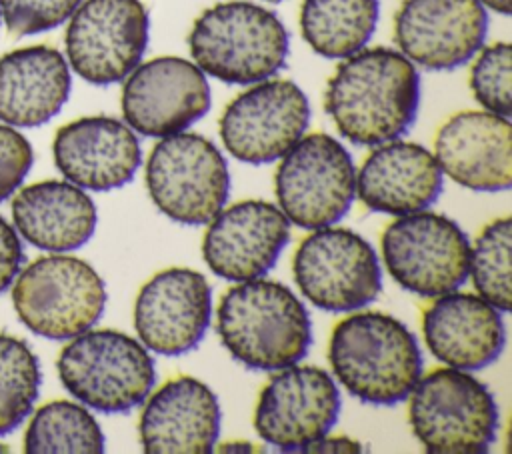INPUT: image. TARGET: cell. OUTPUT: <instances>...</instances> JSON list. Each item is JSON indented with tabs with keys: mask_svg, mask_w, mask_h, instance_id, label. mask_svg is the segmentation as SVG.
Wrapping results in <instances>:
<instances>
[{
	"mask_svg": "<svg viewBox=\"0 0 512 454\" xmlns=\"http://www.w3.org/2000/svg\"><path fill=\"white\" fill-rule=\"evenodd\" d=\"M420 76L394 48H362L336 66L324 90V110L338 134L358 146L400 138L416 120Z\"/></svg>",
	"mask_w": 512,
	"mask_h": 454,
	"instance_id": "1",
	"label": "cell"
},
{
	"mask_svg": "<svg viewBox=\"0 0 512 454\" xmlns=\"http://www.w3.org/2000/svg\"><path fill=\"white\" fill-rule=\"evenodd\" d=\"M216 332L226 352L250 370L298 364L312 344L302 300L286 284L262 276L226 290L216 310Z\"/></svg>",
	"mask_w": 512,
	"mask_h": 454,
	"instance_id": "2",
	"label": "cell"
},
{
	"mask_svg": "<svg viewBox=\"0 0 512 454\" xmlns=\"http://www.w3.org/2000/svg\"><path fill=\"white\" fill-rule=\"evenodd\" d=\"M334 378L360 402L394 406L422 376V352L410 328L386 312H354L330 336Z\"/></svg>",
	"mask_w": 512,
	"mask_h": 454,
	"instance_id": "3",
	"label": "cell"
},
{
	"mask_svg": "<svg viewBox=\"0 0 512 454\" xmlns=\"http://www.w3.org/2000/svg\"><path fill=\"white\" fill-rule=\"evenodd\" d=\"M188 50L204 74L226 84H256L286 64L290 38L272 10L228 0L206 8L194 20Z\"/></svg>",
	"mask_w": 512,
	"mask_h": 454,
	"instance_id": "4",
	"label": "cell"
},
{
	"mask_svg": "<svg viewBox=\"0 0 512 454\" xmlns=\"http://www.w3.org/2000/svg\"><path fill=\"white\" fill-rule=\"evenodd\" d=\"M62 386L84 406L120 414L142 404L156 382L148 348L120 330H84L56 360Z\"/></svg>",
	"mask_w": 512,
	"mask_h": 454,
	"instance_id": "5",
	"label": "cell"
},
{
	"mask_svg": "<svg viewBox=\"0 0 512 454\" xmlns=\"http://www.w3.org/2000/svg\"><path fill=\"white\" fill-rule=\"evenodd\" d=\"M408 422L434 454L486 452L498 432V404L468 370L436 368L420 376L408 394Z\"/></svg>",
	"mask_w": 512,
	"mask_h": 454,
	"instance_id": "6",
	"label": "cell"
},
{
	"mask_svg": "<svg viewBox=\"0 0 512 454\" xmlns=\"http://www.w3.org/2000/svg\"><path fill=\"white\" fill-rule=\"evenodd\" d=\"M12 304L30 332L66 340L100 320L106 308V286L86 260L50 254L36 258L16 274Z\"/></svg>",
	"mask_w": 512,
	"mask_h": 454,
	"instance_id": "7",
	"label": "cell"
},
{
	"mask_svg": "<svg viewBox=\"0 0 512 454\" xmlns=\"http://www.w3.org/2000/svg\"><path fill=\"white\" fill-rule=\"evenodd\" d=\"M144 178L152 204L186 226L208 224L230 192L224 154L212 140L192 132L160 138L148 154Z\"/></svg>",
	"mask_w": 512,
	"mask_h": 454,
	"instance_id": "8",
	"label": "cell"
},
{
	"mask_svg": "<svg viewBox=\"0 0 512 454\" xmlns=\"http://www.w3.org/2000/svg\"><path fill=\"white\" fill-rule=\"evenodd\" d=\"M274 188L284 216L306 230L336 224L356 196V166L330 134L302 136L282 158Z\"/></svg>",
	"mask_w": 512,
	"mask_h": 454,
	"instance_id": "9",
	"label": "cell"
},
{
	"mask_svg": "<svg viewBox=\"0 0 512 454\" xmlns=\"http://www.w3.org/2000/svg\"><path fill=\"white\" fill-rule=\"evenodd\" d=\"M380 250L392 280L424 298L458 290L468 278L466 232L456 220L428 208L396 216L382 232Z\"/></svg>",
	"mask_w": 512,
	"mask_h": 454,
	"instance_id": "10",
	"label": "cell"
},
{
	"mask_svg": "<svg viewBox=\"0 0 512 454\" xmlns=\"http://www.w3.org/2000/svg\"><path fill=\"white\" fill-rule=\"evenodd\" d=\"M292 274L302 296L326 312L364 308L382 288L372 244L358 232L332 224L312 230L298 244Z\"/></svg>",
	"mask_w": 512,
	"mask_h": 454,
	"instance_id": "11",
	"label": "cell"
},
{
	"mask_svg": "<svg viewBox=\"0 0 512 454\" xmlns=\"http://www.w3.org/2000/svg\"><path fill=\"white\" fill-rule=\"evenodd\" d=\"M66 62L86 82H122L142 60L150 18L140 0H82L68 18Z\"/></svg>",
	"mask_w": 512,
	"mask_h": 454,
	"instance_id": "12",
	"label": "cell"
},
{
	"mask_svg": "<svg viewBox=\"0 0 512 454\" xmlns=\"http://www.w3.org/2000/svg\"><path fill=\"white\" fill-rule=\"evenodd\" d=\"M310 104L286 78H266L240 92L224 108L218 132L230 156L246 164L280 160L306 132Z\"/></svg>",
	"mask_w": 512,
	"mask_h": 454,
	"instance_id": "13",
	"label": "cell"
},
{
	"mask_svg": "<svg viewBox=\"0 0 512 454\" xmlns=\"http://www.w3.org/2000/svg\"><path fill=\"white\" fill-rule=\"evenodd\" d=\"M340 414V390L318 366L276 370L260 390L254 408L256 434L282 452L304 448L328 434Z\"/></svg>",
	"mask_w": 512,
	"mask_h": 454,
	"instance_id": "14",
	"label": "cell"
},
{
	"mask_svg": "<svg viewBox=\"0 0 512 454\" xmlns=\"http://www.w3.org/2000/svg\"><path fill=\"white\" fill-rule=\"evenodd\" d=\"M124 122L138 134L164 138L184 132L210 108L206 74L180 56L138 64L122 86Z\"/></svg>",
	"mask_w": 512,
	"mask_h": 454,
	"instance_id": "15",
	"label": "cell"
},
{
	"mask_svg": "<svg viewBox=\"0 0 512 454\" xmlns=\"http://www.w3.org/2000/svg\"><path fill=\"white\" fill-rule=\"evenodd\" d=\"M212 318V290L192 268H166L154 274L134 302L138 340L162 356H180L200 344Z\"/></svg>",
	"mask_w": 512,
	"mask_h": 454,
	"instance_id": "16",
	"label": "cell"
},
{
	"mask_svg": "<svg viewBox=\"0 0 512 454\" xmlns=\"http://www.w3.org/2000/svg\"><path fill=\"white\" fill-rule=\"evenodd\" d=\"M488 14L478 0H404L394 14L398 50L426 70H454L482 48Z\"/></svg>",
	"mask_w": 512,
	"mask_h": 454,
	"instance_id": "17",
	"label": "cell"
},
{
	"mask_svg": "<svg viewBox=\"0 0 512 454\" xmlns=\"http://www.w3.org/2000/svg\"><path fill=\"white\" fill-rule=\"evenodd\" d=\"M290 240V220L266 200H242L222 208L202 240L206 266L220 278L242 282L264 276Z\"/></svg>",
	"mask_w": 512,
	"mask_h": 454,
	"instance_id": "18",
	"label": "cell"
},
{
	"mask_svg": "<svg viewBox=\"0 0 512 454\" xmlns=\"http://www.w3.org/2000/svg\"><path fill=\"white\" fill-rule=\"evenodd\" d=\"M52 156L58 172L72 184L108 192L126 186L140 162L136 132L112 116H82L54 134Z\"/></svg>",
	"mask_w": 512,
	"mask_h": 454,
	"instance_id": "19",
	"label": "cell"
},
{
	"mask_svg": "<svg viewBox=\"0 0 512 454\" xmlns=\"http://www.w3.org/2000/svg\"><path fill=\"white\" fill-rule=\"evenodd\" d=\"M434 158L450 180L476 192H500L512 184V128L506 116L464 110L436 132Z\"/></svg>",
	"mask_w": 512,
	"mask_h": 454,
	"instance_id": "20",
	"label": "cell"
},
{
	"mask_svg": "<svg viewBox=\"0 0 512 454\" xmlns=\"http://www.w3.org/2000/svg\"><path fill=\"white\" fill-rule=\"evenodd\" d=\"M220 402L194 376H176L148 394L138 432L148 454H206L220 434Z\"/></svg>",
	"mask_w": 512,
	"mask_h": 454,
	"instance_id": "21",
	"label": "cell"
},
{
	"mask_svg": "<svg viewBox=\"0 0 512 454\" xmlns=\"http://www.w3.org/2000/svg\"><path fill=\"white\" fill-rule=\"evenodd\" d=\"M422 334L436 360L468 372L494 364L506 346L502 312L458 290L434 296L422 314Z\"/></svg>",
	"mask_w": 512,
	"mask_h": 454,
	"instance_id": "22",
	"label": "cell"
},
{
	"mask_svg": "<svg viewBox=\"0 0 512 454\" xmlns=\"http://www.w3.org/2000/svg\"><path fill=\"white\" fill-rule=\"evenodd\" d=\"M442 176L428 148L396 138L374 146L364 158L356 170V196L368 210L404 216L438 200Z\"/></svg>",
	"mask_w": 512,
	"mask_h": 454,
	"instance_id": "23",
	"label": "cell"
},
{
	"mask_svg": "<svg viewBox=\"0 0 512 454\" xmlns=\"http://www.w3.org/2000/svg\"><path fill=\"white\" fill-rule=\"evenodd\" d=\"M72 88L70 66L60 50L36 44L0 56V120L32 128L52 120Z\"/></svg>",
	"mask_w": 512,
	"mask_h": 454,
	"instance_id": "24",
	"label": "cell"
},
{
	"mask_svg": "<svg viewBox=\"0 0 512 454\" xmlns=\"http://www.w3.org/2000/svg\"><path fill=\"white\" fill-rule=\"evenodd\" d=\"M12 220L18 234L32 246L70 252L92 238L98 212L80 186L68 180H42L16 192Z\"/></svg>",
	"mask_w": 512,
	"mask_h": 454,
	"instance_id": "25",
	"label": "cell"
},
{
	"mask_svg": "<svg viewBox=\"0 0 512 454\" xmlns=\"http://www.w3.org/2000/svg\"><path fill=\"white\" fill-rule=\"evenodd\" d=\"M378 12V0H302L300 32L316 54L342 60L368 44Z\"/></svg>",
	"mask_w": 512,
	"mask_h": 454,
	"instance_id": "26",
	"label": "cell"
},
{
	"mask_svg": "<svg viewBox=\"0 0 512 454\" xmlns=\"http://www.w3.org/2000/svg\"><path fill=\"white\" fill-rule=\"evenodd\" d=\"M104 434L96 418L80 404L52 400L40 406L24 434V452H104Z\"/></svg>",
	"mask_w": 512,
	"mask_h": 454,
	"instance_id": "27",
	"label": "cell"
},
{
	"mask_svg": "<svg viewBox=\"0 0 512 454\" xmlns=\"http://www.w3.org/2000/svg\"><path fill=\"white\" fill-rule=\"evenodd\" d=\"M42 382L40 362L28 342L0 332V436L32 412Z\"/></svg>",
	"mask_w": 512,
	"mask_h": 454,
	"instance_id": "28",
	"label": "cell"
},
{
	"mask_svg": "<svg viewBox=\"0 0 512 454\" xmlns=\"http://www.w3.org/2000/svg\"><path fill=\"white\" fill-rule=\"evenodd\" d=\"M510 218H496L484 226L470 246L468 276L474 290L502 314L510 310Z\"/></svg>",
	"mask_w": 512,
	"mask_h": 454,
	"instance_id": "29",
	"label": "cell"
},
{
	"mask_svg": "<svg viewBox=\"0 0 512 454\" xmlns=\"http://www.w3.org/2000/svg\"><path fill=\"white\" fill-rule=\"evenodd\" d=\"M470 68V90L474 100L488 112L510 116L512 112V50L508 42H494L476 52Z\"/></svg>",
	"mask_w": 512,
	"mask_h": 454,
	"instance_id": "30",
	"label": "cell"
},
{
	"mask_svg": "<svg viewBox=\"0 0 512 454\" xmlns=\"http://www.w3.org/2000/svg\"><path fill=\"white\" fill-rule=\"evenodd\" d=\"M82 0H0V14L12 36L52 30L66 22Z\"/></svg>",
	"mask_w": 512,
	"mask_h": 454,
	"instance_id": "31",
	"label": "cell"
},
{
	"mask_svg": "<svg viewBox=\"0 0 512 454\" xmlns=\"http://www.w3.org/2000/svg\"><path fill=\"white\" fill-rule=\"evenodd\" d=\"M32 162L34 152L26 136L10 124H0V202L18 190Z\"/></svg>",
	"mask_w": 512,
	"mask_h": 454,
	"instance_id": "32",
	"label": "cell"
},
{
	"mask_svg": "<svg viewBox=\"0 0 512 454\" xmlns=\"http://www.w3.org/2000/svg\"><path fill=\"white\" fill-rule=\"evenodd\" d=\"M22 242L18 232L0 216V294L14 282L22 266Z\"/></svg>",
	"mask_w": 512,
	"mask_h": 454,
	"instance_id": "33",
	"label": "cell"
},
{
	"mask_svg": "<svg viewBox=\"0 0 512 454\" xmlns=\"http://www.w3.org/2000/svg\"><path fill=\"white\" fill-rule=\"evenodd\" d=\"M304 452H362V446L358 440L348 436H330L324 434L318 440L310 442Z\"/></svg>",
	"mask_w": 512,
	"mask_h": 454,
	"instance_id": "34",
	"label": "cell"
},
{
	"mask_svg": "<svg viewBox=\"0 0 512 454\" xmlns=\"http://www.w3.org/2000/svg\"><path fill=\"white\" fill-rule=\"evenodd\" d=\"M220 450L222 452H256L258 448L246 440H232V442H224Z\"/></svg>",
	"mask_w": 512,
	"mask_h": 454,
	"instance_id": "35",
	"label": "cell"
},
{
	"mask_svg": "<svg viewBox=\"0 0 512 454\" xmlns=\"http://www.w3.org/2000/svg\"><path fill=\"white\" fill-rule=\"evenodd\" d=\"M484 8H490L502 16H508L512 10V0H478Z\"/></svg>",
	"mask_w": 512,
	"mask_h": 454,
	"instance_id": "36",
	"label": "cell"
},
{
	"mask_svg": "<svg viewBox=\"0 0 512 454\" xmlns=\"http://www.w3.org/2000/svg\"><path fill=\"white\" fill-rule=\"evenodd\" d=\"M264 2H272V4H276V2H282V0H264Z\"/></svg>",
	"mask_w": 512,
	"mask_h": 454,
	"instance_id": "37",
	"label": "cell"
},
{
	"mask_svg": "<svg viewBox=\"0 0 512 454\" xmlns=\"http://www.w3.org/2000/svg\"><path fill=\"white\" fill-rule=\"evenodd\" d=\"M0 16H2V14H0Z\"/></svg>",
	"mask_w": 512,
	"mask_h": 454,
	"instance_id": "38",
	"label": "cell"
}]
</instances>
